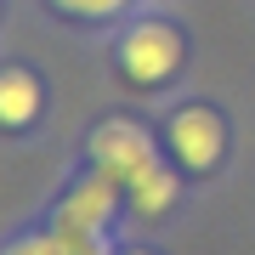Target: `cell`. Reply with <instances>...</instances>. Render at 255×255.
Instances as JSON below:
<instances>
[{
	"label": "cell",
	"mask_w": 255,
	"mask_h": 255,
	"mask_svg": "<svg viewBox=\"0 0 255 255\" xmlns=\"http://www.w3.org/2000/svg\"><path fill=\"white\" fill-rule=\"evenodd\" d=\"M119 63L136 85H164L176 68H182V34H176L170 23H142L125 34V46H119Z\"/></svg>",
	"instance_id": "1"
},
{
	"label": "cell",
	"mask_w": 255,
	"mask_h": 255,
	"mask_svg": "<svg viewBox=\"0 0 255 255\" xmlns=\"http://www.w3.org/2000/svg\"><path fill=\"white\" fill-rule=\"evenodd\" d=\"M91 164L102 176H114V182H130L142 164H153V142L130 119H108L102 130H91Z\"/></svg>",
	"instance_id": "2"
},
{
	"label": "cell",
	"mask_w": 255,
	"mask_h": 255,
	"mask_svg": "<svg viewBox=\"0 0 255 255\" xmlns=\"http://www.w3.org/2000/svg\"><path fill=\"white\" fill-rule=\"evenodd\" d=\"M170 147H176V159L187 164V170H216V159H221V147H227V130H221V119L210 114V108H182L170 119Z\"/></svg>",
	"instance_id": "3"
},
{
	"label": "cell",
	"mask_w": 255,
	"mask_h": 255,
	"mask_svg": "<svg viewBox=\"0 0 255 255\" xmlns=\"http://www.w3.org/2000/svg\"><path fill=\"white\" fill-rule=\"evenodd\" d=\"M114 176H85V182H74L68 187V199H63V227H80V233H108V221H114Z\"/></svg>",
	"instance_id": "4"
},
{
	"label": "cell",
	"mask_w": 255,
	"mask_h": 255,
	"mask_svg": "<svg viewBox=\"0 0 255 255\" xmlns=\"http://www.w3.org/2000/svg\"><path fill=\"white\" fill-rule=\"evenodd\" d=\"M34 114H40V80L28 68H0V125L23 130L34 125Z\"/></svg>",
	"instance_id": "5"
},
{
	"label": "cell",
	"mask_w": 255,
	"mask_h": 255,
	"mask_svg": "<svg viewBox=\"0 0 255 255\" xmlns=\"http://www.w3.org/2000/svg\"><path fill=\"white\" fill-rule=\"evenodd\" d=\"M125 187H130V204H136L142 216H164V210L176 204V176L164 170L159 159H153V164H142V170L130 176Z\"/></svg>",
	"instance_id": "6"
},
{
	"label": "cell",
	"mask_w": 255,
	"mask_h": 255,
	"mask_svg": "<svg viewBox=\"0 0 255 255\" xmlns=\"http://www.w3.org/2000/svg\"><path fill=\"white\" fill-rule=\"evenodd\" d=\"M6 255H80L74 250V233L68 227H57V233H34V238H17Z\"/></svg>",
	"instance_id": "7"
},
{
	"label": "cell",
	"mask_w": 255,
	"mask_h": 255,
	"mask_svg": "<svg viewBox=\"0 0 255 255\" xmlns=\"http://www.w3.org/2000/svg\"><path fill=\"white\" fill-rule=\"evenodd\" d=\"M63 11H80V17H108V11H119L125 0H57Z\"/></svg>",
	"instance_id": "8"
}]
</instances>
